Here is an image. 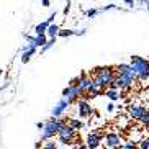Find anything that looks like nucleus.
Segmentation results:
<instances>
[{
  "mask_svg": "<svg viewBox=\"0 0 149 149\" xmlns=\"http://www.w3.org/2000/svg\"><path fill=\"white\" fill-rule=\"evenodd\" d=\"M67 125V120L64 118H51L48 121H44V130L41 131V141L48 143L54 138V136L59 134L62 128Z\"/></svg>",
  "mask_w": 149,
  "mask_h": 149,
  "instance_id": "obj_1",
  "label": "nucleus"
},
{
  "mask_svg": "<svg viewBox=\"0 0 149 149\" xmlns=\"http://www.w3.org/2000/svg\"><path fill=\"white\" fill-rule=\"evenodd\" d=\"M116 75H118V72H116V67H113V66H100V67L93 69V77L105 88H108L110 84L115 82Z\"/></svg>",
  "mask_w": 149,
  "mask_h": 149,
  "instance_id": "obj_2",
  "label": "nucleus"
},
{
  "mask_svg": "<svg viewBox=\"0 0 149 149\" xmlns=\"http://www.w3.org/2000/svg\"><path fill=\"white\" fill-rule=\"evenodd\" d=\"M130 64L133 66L136 75L139 80H148L149 79V61L146 57H141V56H131L130 57Z\"/></svg>",
  "mask_w": 149,
  "mask_h": 149,
  "instance_id": "obj_3",
  "label": "nucleus"
},
{
  "mask_svg": "<svg viewBox=\"0 0 149 149\" xmlns=\"http://www.w3.org/2000/svg\"><path fill=\"white\" fill-rule=\"evenodd\" d=\"M75 139H77V131L74 128H70L69 125H66L57 134V141L61 144H72V143H75Z\"/></svg>",
  "mask_w": 149,
  "mask_h": 149,
  "instance_id": "obj_4",
  "label": "nucleus"
},
{
  "mask_svg": "<svg viewBox=\"0 0 149 149\" xmlns=\"http://www.w3.org/2000/svg\"><path fill=\"white\" fill-rule=\"evenodd\" d=\"M62 97L67 98L69 102H79V98L84 97V93L79 88V85H67V87L62 90Z\"/></svg>",
  "mask_w": 149,
  "mask_h": 149,
  "instance_id": "obj_5",
  "label": "nucleus"
},
{
  "mask_svg": "<svg viewBox=\"0 0 149 149\" xmlns=\"http://www.w3.org/2000/svg\"><path fill=\"white\" fill-rule=\"evenodd\" d=\"M92 113H93V108L88 105V102H85V100L77 102V116H79L80 120L92 116Z\"/></svg>",
  "mask_w": 149,
  "mask_h": 149,
  "instance_id": "obj_6",
  "label": "nucleus"
},
{
  "mask_svg": "<svg viewBox=\"0 0 149 149\" xmlns=\"http://www.w3.org/2000/svg\"><path fill=\"white\" fill-rule=\"evenodd\" d=\"M116 72H118L120 75H125V77H128V79L134 80V82L136 80H139L131 64H118V66H116Z\"/></svg>",
  "mask_w": 149,
  "mask_h": 149,
  "instance_id": "obj_7",
  "label": "nucleus"
},
{
  "mask_svg": "<svg viewBox=\"0 0 149 149\" xmlns=\"http://www.w3.org/2000/svg\"><path fill=\"white\" fill-rule=\"evenodd\" d=\"M105 148L115 149V148H121V136L116 133H108L105 136Z\"/></svg>",
  "mask_w": 149,
  "mask_h": 149,
  "instance_id": "obj_8",
  "label": "nucleus"
},
{
  "mask_svg": "<svg viewBox=\"0 0 149 149\" xmlns=\"http://www.w3.org/2000/svg\"><path fill=\"white\" fill-rule=\"evenodd\" d=\"M92 80L93 79L88 74H85V72L79 75V88L82 90L84 95H87L88 93V90H90V87H92Z\"/></svg>",
  "mask_w": 149,
  "mask_h": 149,
  "instance_id": "obj_9",
  "label": "nucleus"
},
{
  "mask_svg": "<svg viewBox=\"0 0 149 149\" xmlns=\"http://www.w3.org/2000/svg\"><path fill=\"white\" fill-rule=\"evenodd\" d=\"M102 141V134L98 131H92L90 134H87V148L88 149H97Z\"/></svg>",
  "mask_w": 149,
  "mask_h": 149,
  "instance_id": "obj_10",
  "label": "nucleus"
},
{
  "mask_svg": "<svg viewBox=\"0 0 149 149\" xmlns=\"http://www.w3.org/2000/svg\"><path fill=\"white\" fill-rule=\"evenodd\" d=\"M146 111H148V110H146L144 107H139V105H131L130 107V116H131L133 120H138V121L143 120V116L146 115Z\"/></svg>",
  "mask_w": 149,
  "mask_h": 149,
  "instance_id": "obj_11",
  "label": "nucleus"
},
{
  "mask_svg": "<svg viewBox=\"0 0 149 149\" xmlns=\"http://www.w3.org/2000/svg\"><path fill=\"white\" fill-rule=\"evenodd\" d=\"M116 84H118V88L120 90H130V88L134 85V80H131V79H128V77H125V75H116Z\"/></svg>",
  "mask_w": 149,
  "mask_h": 149,
  "instance_id": "obj_12",
  "label": "nucleus"
},
{
  "mask_svg": "<svg viewBox=\"0 0 149 149\" xmlns=\"http://www.w3.org/2000/svg\"><path fill=\"white\" fill-rule=\"evenodd\" d=\"M36 46H33V44H26L25 48H23V53H22V62L23 64H26L28 61L31 59V56L36 53Z\"/></svg>",
  "mask_w": 149,
  "mask_h": 149,
  "instance_id": "obj_13",
  "label": "nucleus"
},
{
  "mask_svg": "<svg viewBox=\"0 0 149 149\" xmlns=\"http://www.w3.org/2000/svg\"><path fill=\"white\" fill-rule=\"evenodd\" d=\"M49 38L48 35H35V46L36 48H44L48 44Z\"/></svg>",
  "mask_w": 149,
  "mask_h": 149,
  "instance_id": "obj_14",
  "label": "nucleus"
},
{
  "mask_svg": "<svg viewBox=\"0 0 149 149\" xmlns=\"http://www.w3.org/2000/svg\"><path fill=\"white\" fill-rule=\"evenodd\" d=\"M67 125H69L70 128H74L75 131H79V130H82V128L85 126L80 118H70V120H67Z\"/></svg>",
  "mask_w": 149,
  "mask_h": 149,
  "instance_id": "obj_15",
  "label": "nucleus"
},
{
  "mask_svg": "<svg viewBox=\"0 0 149 149\" xmlns=\"http://www.w3.org/2000/svg\"><path fill=\"white\" fill-rule=\"evenodd\" d=\"M48 28H49V23L48 22H41L35 26V35H46L48 33Z\"/></svg>",
  "mask_w": 149,
  "mask_h": 149,
  "instance_id": "obj_16",
  "label": "nucleus"
},
{
  "mask_svg": "<svg viewBox=\"0 0 149 149\" xmlns=\"http://www.w3.org/2000/svg\"><path fill=\"white\" fill-rule=\"evenodd\" d=\"M64 111H66V110L62 108L61 105H54L53 107V110H51V118H62V115H64Z\"/></svg>",
  "mask_w": 149,
  "mask_h": 149,
  "instance_id": "obj_17",
  "label": "nucleus"
},
{
  "mask_svg": "<svg viewBox=\"0 0 149 149\" xmlns=\"http://www.w3.org/2000/svg\"><path fill=\"white\" fill-rule=\"evenodd\" d=\"M105 97L108 98L110 102H113V103H115V102L120 98V92H118V90H111V88H107V90H105Z\"/></svg>",
  "mask_w": 149,
  "mask_h": 149,
  "instance_id": "obj_18",
  "label": "nucleus"
},
{
  "mask_svg": "<svg viewBox=\"0 0 149 149\" xmlns=\"http://www.w3.org/2000/svg\"><path fill=\"white\" fill-rule=\"evenodd\" d=\"M59 31H61V28L57 26L56 23H53V25H49V28H48V38H56V36H59Z\"/></svg>",
  "mask_w": 149,
  "mask_h": 149,
  "instance_id": "obj_19",
  "label": "nucleus"
},
{
  "mask_svg": "<svg viewBox=\"0 0 149 149\" xmlns=\"http://www.w3.org/2000/svg\"><path fill=\"white\" fill-rule=\"evenodd\" d=\"M54 44H56V38H49V41H48V44L44 46V48H41V53H48L49 49L53 48Z\"/></svg>",
  "mask_w": 149,
  "mask_h": 149,
  "instance_id": "obj_20",
  "label": "nucleus"
},
{
  "mask_svg": "<svg viewBox=\"0 0 149 149\" xmlns=\"http://www.w3.org/2000/svg\"><path fill=\"white\" fill-rule=\"evenodd\" d=\"M75 33H77L75 30H67V28H66V30L59 31V36H61V38H67V36H74Z\"/></svg>",
  "mask_w": 149,
  "mask_h": 149,
  "instance_id": "obj_21",
  "label": "nucleus"
},
{
  "mask_svg": "<svg viewBox=\"0 0 149 149\" xmlns=\"http://www.w3.org/2000/svg\"><path fill=\"white\" fill-rule=\"evenodd\" d=\"M121 149H139V146L136 144L134 141H128L126 144H123Z\"/></svg>",
  "mask_w": 149,
  "mask_h": 149,
  "instance_id": "obj_22",
  "label": "nucleus"
},
{
  "mask_svg": "<svg viewBox=\"0 0 149 149\" xmlns=\"http://www.w3.org/2000/svg\"><path fill=\"white\" fill-rule=\"evenodd\" d=\"M100 13V8H88L87 12H85V15H87L88 18H92V17H97V15Z\"/></svg>",
  "mask_w": 149,
  "mask_h": 149,
  "instance_id": "obj_23",
  "label": "nucleus"
},
{
  "mask_svg": "<svg viewBox=\"0 0 149 149\" xmlns=\"http://www.w3.org/2000/svg\"><path fill=\"white\" fill-rule=\"evenodd\" d=\"M41 149H57V144L54 141H48V143H44V144L41 146Z\"/></svg>",
  "mask_w": 149,
  "mask_h": 149,
  "instance_id": "obj_24",
  "label": "nucleus"
},
{
  "mask_svg": "<svg viewBox=\"0 0 149 149\" xmlns=\"http://www.w3.org/2000/svg\"><path fill=\"white\" fill-rule=\"evenodd\" d=\"M139 149H149V138H146V139H143L139 143Z\"/></svg>",
  "mask_w": 149,
  "mask_h": 149,
  "instance_id": "obj_25",
  "label": "nucleus"
},
{
  "mask_svg": "<svg viewBox=\"0 0 149 149\" xmlns=\"http://www.w3.org/2000/svg\"><path fill=\"white\" fill-rule=\"evenodd\" d=\"M125 5H126L128 8H134V5H136V0H125Z\"/></svg>",
  "mask_w": 149,
  "mask_h": 149,
  "instance_id": "obj_26",
  "label": "nucleus"
},
{
  "mask_svg": "<svg viewBox=\"0 0 149 149\" xmlns=\"http://www.w3.org/2000/svg\"><path fill=\"white\" fill-rule=\"evenodd\" d=\"M56 17H57V13H56V12H53V13L49 15V18H48V20H46V22H48L49 25H53V22H54V20H56Z\"/></svg>",
  "mask_w": 149,
  "mask_h": 149,
  "instance_id": "obj_27",
  "label": "nucleus"
},
{
  "mask_svg": "<svg viewBox=\"0 0 149 149\" xmlns=\"http://www.w3.org/2000/svg\"><path fill=\"white\" fill-rule=\"evenodd\" d=\"M113 8H116V5L110 3V5H105L103 8H100V12H107V10H113Z\"/></svg>",
  "mask_w": 149,
  "mask_h": 149,
  "instance_id": "obj_28",
  "label": "nucleus"
},
{
  "mask_svg": "<svg viewBox=\"0 0 149 149\" xmlns=\"http://www.w3.org/2000/svg\"><path fill=\"white\" fill-rule=\"evenodd\" d=\"M113 110H115V103H113V102H110L108 105H107V111H110V113H111Z\"/></svg>",
  "mask_w": 149,
  "mask_h": 149,
  "instance_id": "obj_29",
  "label": "nucleus"
},
{
  "mask_svg": "<svg viewBox=\"0 0 149 149\" xmlns=\"http://www.w3.org/2000/svg\"><path fill=\"white\" fill-rule=\"evenodd\" d=\"M141 5H144V8L149 12V0H141Z\"/></svg>",
  "mask_w": 149,
  "mask_h": 149,
  "instance_id": "obj_30",
  "label": "nucleus"
},
{
  "mask_svg": "<svg viewBox=\"0 0 149 149\" xmlns=\"http://www.w3.org/2000/svg\"><path fill=\"white\" fill-rule=\"evenodd\" d=\"M36 128H38V130H41V131H43V130H44V121H40V123H36Z\"/></svg>",
  "mask_w": 149,
  "mask_h": 149,
  "instance_id": "obj_31",
  "label": "nucleus"
},
{
  "mask_svg": "<svg viewBox=\"0 0 149 149\" xmlns=\"http://www.w3.org/2000/svg\"><path fill=\"white\" fill-rule=\"evenodd\" d=\"M75 31H77V33H75V35L82 36V35H85V31H87V30H85V28H82V30H75Z\"/></svg>",
  "mask_w": 149,
  "mask_h": 149,
  "instance_id": "obj_32",
  "label": "nucleus"
},
{
  "mask_svg": "<svg viewBox=\"0 0 149 149\" xmlns=\"http://www.w3.org/2000/svg\"><path fill=\"white\" fill-rule=\"evenodd\" d=\"M41 3H43V7H49L51 5V0H41Z\"/></svg>",
  "mask_w": 149,
  "mask_h": 149,
  "instance_id": "obj_33",
  "label": "nucleus"
},
{
  "mask_svg": "<svg viewBox=\"0 0 149 149\" xmlns=\"http://www.w3.org/2000/svg\"><path fill=\"white\" fill-rule=\"evenodd\" d=\"M72 149H88V148H84L82 144H77V146H74V148H72Z\"/></svg>",
  "mask_w": 149,
  "mask_h": 149,
  "instance_id": "obj_34",
  "label": "nucleus"
},
{
  "mask_svg": "<svg viewBox=\"0 0 149 149\" xmlns=\"http://www.w3.org/2000/svg\"><path fill=\"white\" fill-rule=\"evenodd\" d=\"M2 74H3V70H2V69H0V77H2Z\"/></svg>",
  "mask_w": 149,
  "mask_h": 149,
  "instance_id": "obj_35",
  "label": "nucleus"
},
{
  "mask_svg": "<svg viewBox=\"0 0 149 149\" xmlns=\"http://www.w3.org/2000/svg\"><path fill=\"white\" fill-rule=\"evenodd\" d=\"M115 149H121V148H115Z\"/></svg>",
  "mask_w": 149,
  "mask_h": 149,
  "instance_id": "obj_36",
  "label": "nucleus"
},
{
  "mask_svg": "<svg viewBox=\"0 0 149 149\" xmlns=\"http://www.w3.org/2000/svg\"><path fill=\"white\" fill-rule=\"evenodd\" d=\"M139 2H141V0H139Z\"/></svg>",
  "mask_w": 149,
  "mask_h": 149,
  "instance_id": "obj_37",
  "label": "nucleus"
}]
</instances>
